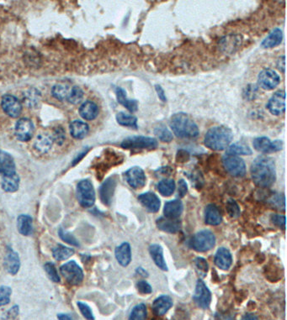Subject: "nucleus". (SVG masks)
<instances>
[{"instance_id":"nucleus-12","label":"nucleus","mask_w":287,"mask_h":320,"mask_svg":"<svg viewBox=\"0 0 287 320\" xmlns=\"http://www.w3.org/2000/svg\"><path fill=\"white\" fill-rule=\"evenodd\" d=\"M194 301L201 309H207L210 307L212 293L202 280H198L196 283V292L194 294Z\"/></svg>"},{"instance_id":"nucleus-35","label":"nucleus","mask_w":287,"mask_h":320,"mask_svg":"<svg viewBox=\"0 0 287 320\" xmlns=\"http://www.w3.org/2000/svg\"><path fill=\"white\" fill-rule=\"evenodd\" d=\"M117 123L122 126L138 129V119L133 115L125 112H119L116 116Z\"/></svg>"},{"instance_id":"nucleus-26","label":"nucleus","mask_w":287,"mask_h":320,"mask_svg":"<svg viewBox=\"0 0 287 320\" xmlns=\"http://www.w3.org/2000/svg\"><path fill=\"white\" fill-rule=\"evenodd\" d=\"M116 258L120 265L122 266H127L129 265L132 260V251H131L130 245L128 243H122L121 246L116 247Z\"/></svg>"},{"instance_id":"nucleus-20","label":"nucleus","mask_w":287,"mask_h":320,"mask_svg":"<svg viewBox=\"0 0 287 320\" xmlns=\"http://www.w3.org/2000/svg\"><path fill=\"white\" fill-rule=\"evenodd\" d=\"M156 224L159 230L170 234L178 232L181 228V222L179 219H169L166 217H161L157 219Z\"/></svg>"},{"instance_id":"nucleus-42","label":"nucleus","mask_w":287,"mask_h":320,"mask_svg":"<svg viewBox=\"0 0 287 320\" xmlns=\"http://www.w3.org/2000/svg\"><path fill=\"white\" fill-rule=\"evenodd\" d=\"M83 98V92L82 88L78 86H75L69 92L67 97V100L72 104H77L82 101Z\"/></svg>"},{"instance_id":"nucleus-9","label":"nucleus","mask_w":287,"mask_h":320,"mask_svg":"<svg viewBox=\"0 0 287 320\" xmlns=\"http://www.w3.org/2000/svg\"><path fill=\"white\" fill-rule=\"evenodd\" d=\"M35 132V126L30 119H19L14 128V134L19 141L26 142L32 139Z\"/></svg>"},{"instance_id":"nucleus-37","label":"nucleus","mask_w":287,"mask_h":320,"mask_svg":"<svg viewBox=\"0 0 287 320\" xmlns=\"http://www.w3.org/2000/svg\"><path fill=\"white\" fill-rule=\"evenodd\" d=\"M73 254H74V251L72 248L64 247V246H58L53 250V257L57 260H67L71 257Z\"/></svg>"},{"instance_id":"nucleus-50","label":"nucleus","mask_w":287,"mask_h":320,"mask_svg":"<svg viewBox=\"0 0 287 320\" xmlns=\"http://www.w3.org/2000/svg\"><path fill=\"white\" fill-rule=\"evenodd\" d=\"M52 136H53L54 143L59 145H63V143L65 140V133H64V130L62 128L56 129L55 131L53 132V134Z\"/></svg>"},{"instance_id":"nucleus-8","label":"nucleus","mask_w":287,"mask_h":320,"mask_svg":"<svg viewBox=\"0 0 287 320\" xmlns=\"http://www.w3.org/2000/svg\"><path fill=\"white\" fill-rule=\"evenodd\" d=\"M222 163L226 172L235 178H243L246 174V164L243 159L237 156L226 155L222 158Z\"/></svg>"},{"instance_id":"nucleus-19","label":"nucleus","mask_w":287,"mask_h":320,"mask_svg":"<svg viewBox=\"0 0 287 320\" xmlns=\"http://www.w3.org/2000/svg\"><path fill=\"white\" fill-rule=\"evenodd\" d=\"M138 200L142 204L152 213H156L160 208V200L152 192H146L138 196Z\"/></svg>"},{"instance_id":"nucleus-57","label":"nucleus","mask_w":287,"mask_h":320,"mask_svg":"<svg viewBox=\"0 0 287 320\" xmlns=\"http://www.w3.org/2000/svg\"><path fill=\"white\" fill-rule=\"evenodd\" d=\"M259 320V319L255 316L254 315H252V314H247V315H244L242 320Z\"/></svg>"},{"instance_id":"nucleus-24","label":"nucleus","mask_w":287,"mask_h":320,"mask_svg":"<svg viewBox=\"0 0 287 320\" xmlns=\"http://www.w3.org/2000/svg\"><path fill=\"white\" fill-rule=\"evenodd\" d=\"M183 212V203L181 200L174 199L165 203L163 213L164 217L169 219H179Z\"/></svg>"},{"instance_id":"nucleus-11","label":"nucleus","mask_w":287,"mask_h":320,"mask_svg":"<svg viewBox=\"0 0 287 320\" xmlns=\"http://www.w3.org/2000/svg\"><path fill=\"white\" fill-rule=\"evenodd\" d=\"M254 148L257 151L263 153H274L282 151L283 148V142L282 140H276L271 141L268 137H258L253 141Z\"/></svg>"},{"instance_id":"nucleus-46","label":"nucleus","mask_w":287,"mask_h":320,"mask_svg":"<svg viewBox=\"0 0 287 320\" xmlns=\"http://www.w3.org/2000/svg\"><path fill=\"white\" fill-rule=\"evenodd\" d=\"M195 264H196L197 272H198L200 276H202V277L206 276L207 271H208V268H209L207 260H205L204 258L197 257L195 260Z\"/></svg>"},{"instance_id":"nucleus-56","label":"nucleus","mask_w":287,"mask_h":320,"mask_svg":"<svg viewBox=\"0 0 287 320\" xmlns=\"http://www.w3.org/2000/svg\"><path fill=\"white\" fill-rule=\"evenodd\" d=\"M88 151V149H86L85 151H82V153L79 154V155L77 156V157H76V158L73 160V162H72V165H76L77 164V162H79V161H81V160L83 158V156H85L86 154H87Z\"/></svg>"},{"instance_id":"nucleus-22","label":"nucleus","mask_w":287,"mask_h":320,"mask_svg":"<svg viewBox=\"0 0 287 320\" xmlns=\"http://www.w3.org/2000/svg\"><path fill=\"white\" fill-rule=\"evenodd\" d=\"M232 256L229 251L221 247L217 250L215 256V264L221 270H228L232 265Z\"/></svg>"},{"instance_id":"nucleus-18","label":"nucleus","mask_w":287,"mask_h":320,"mask_svg":"<svg viewBox=\"0 0 287 320\" xmlns=\"http://www.w3.org/2000/svg\"><path fill=\"white\" fill-rule=\"evenodd\" d=\"M3 266L8 273L16 275L20 268V260L18 253L12 249L8 250L4 256Z\"/></svg>"},{"instance_id":"nucleus-51","label":"nucleus","mask_w":287,"mask_h":320,"mask_svg":"<svg viewBox=\"0 0 287 320\" xmlns=\"http://www.w3.org/2000/svg\"><path fill=\"white\" fill-rule=\"evenodd\" d=\"M19 308L18 305L13 306L8 309V311L3 315V320H14L19 315Z\"/></svg>"},{"instance_id":"nucleus-36","label":"nucleus","mask_w":287,"mask_h":320,"mask_svg":"<svg viewBox=\"0 0 287 320\" xmlns=\"http://www.w3.org/2000/svg\"><path fill=\"white\" fill-rule=\"evenodd\" d=\"M157 190L164 197H169L175 190V183L173 179H163L157 184Z\"/></svg>"},{"instance_id":"nucleus-33","label":"nucleus","mask_w":287,"mask_h":320,"mask_svg":"<svg viewBox=\"0 0 287 320\" xmlns=\"http://www.w3.org/2000/svg\"><path fill=\"white\" fill-rule=\"evenodd\" d=\"M252 153L253 151L249 145L243 143H233L226 148V155H229V156H237V155L249 156L252 155Z\"/></svg>"},{"instance_id":"nucleus-30","label":"nucleus","mask_w":287,"mask_h":320,"mask_svg":"<svg viewBox=\"0 0 287 320\" xmlns=\"http://www.w3.org/2000/svg\"><path fill=\"white\" fill-rule=\"evenodd\" d=\"M205 222L209 225H218L221 224V215L216 206L209 204L206 207Z\"/></svg>"},{"instance_id":"nucleus-25","label":"nucleus","mask_w":287,"mask_h":320,"mask_svg":"<svg viewBox=\"0 0 287 320\" xmlns=\"http://www.w3.org/2000/svg\"><path fill=\"white\" fill-rule=\"evenodd\" d=\"M116 99L119 104H122L128 111L133 113L138 110V102L135 99H129L127 98V92L124 88L116 87Z\"/></svg>"},{"instance_id":"nucleus-28","label":"nucleus","mask_w":287,"mask_h":320,"mask_svg":"<svg viewBox=\"0 0 287 320\" xmlns=\"http://www.w3.org/2000/svg\"><path fill=\"white\" fill-rule=\"evenodd\" d=\"M79 115L86 121H93L99 115V108L94 102L86 101L78 110Z\"/></svg>"},{"instance_id":"nucleus-31","label":"nucleus","mask_w":287,"mask_h":320,"mask_svg":"<svg viewBox=\"0 0 287 320\" xmlns=\"http://www.w3.org/2000/svg\"><path fill=\"white\" fill-rule=\"evenodd\" d=\"M17 228L22 236H31L33 231V219L26 214L19 215L17 220Z\"/></svg>"},{"instance_id":"nucleus-29","label":"nucleus","mask_w":287,"mask_h":320,"mask_svg":"<svg viewBox=\"0 0 287 320\" xmlns=\"http://www.w3.org/2000/svg\"><path fill=\"white\" fill-rule=\"evenodd\" d=\"M70 134L74 139L81 140L84 137L87 136L89 131V127L87 124L81 121H72L69 126Z\"/></svg>"},{"instance_id":"nucleus-41","label":"nucleus","mask_w":287,"mask_h":320,"mask_svg":"<svg viewBox=\"0 0 287 320\" xmlns=\"http://www.w3.org/2000/svg\"><path fill=\"white\" fill-rule=\"evenodd\" d=\"M69 87L67 85L57 84L52 89V94L59 101H64L69 94Z\"/></svg>"},{"instance_id":"nucleus-17","label":"nucleus","mask_w":287,"mask_h":320,"mask_svg":"<svg viewBox=\"0 0 287 320\" xmlns=\"http://www.w3.org/2000/svg\"><path fill=\"white\" fill-rule=\"evenodd\" d=\"M16 173V167L14 159L5 151H0V174L5 176L14 175Z\"/></svg>"},{"instance_id":"nucleus-2","label":"nucleus","mask_w":287,"mask_h":320,"mask_svg":"<svg viewBox=\"0 0 287 320\" xmlns=\"http://www.w3.org/2000/svg\"><path fill=\"white\" fill-rule=\"evenodd\" d=\"M169 126L175 136L180 139H195L200 134L197 125L185 113H176L172 115Z\"/></svg>"},{"instance_id":"nucleus-15","label":"nucleus","mask_w":287,"mask_h":320,"mask_svg":"<svg viewBox=\"0 0 287 320\" xmlns=\"http://www.w3.org/2000/svg\"><path fill=\"white\" fill-rule=\"evenodd\" d=\"M266 108L273 115L280 116L286 112V93L284 90H279L274 93Z\"/></svg>"},{"instance_id":"nucleus-4","label":"nucleus","mask_w":287,"mask_h":320,"mask_svg":"<svg viewBox=\"0 0 287 320\" xmlns=\"http://www.w3.org/2000/svg\"><path fill=\"white\" fill-rule=\"evenodd\" d=\"M157 145V140L152 137L133 135L124 139L121 146L126 150H154Z\"/></svg>"},{"instance_id":"nucleus-58","label":"nucleus","mask_w":287,"mask_h":320,"mask_svg":"<svg viewBox=\"0 0 287 320\" xmlns=\"http://www.w3.org/2000/svg\"><path fill=\"white\" fill-rule=\"evenodd\" d=\"M58 320H72V317L66 314H59L58 315Z\"/></svg>"},{"instance_id":"nucleus-53","label":"nucleus","mask_w":287,"mask_h":320,"mask_svg":"<svg viewBox=\"0 0 287 320\" xmlns=\"http://www.w3.org/2000/svg\"><path fill=\"white\" fill-rule=\"evenodd\" d=\"M271 219H272L274 225H276L277 227L282 228L283 230L286 229V216L284 215L274 214L271 217Z\"/></svg>"},{"instance_id":"nucleus-44","label":"nucleus","mask_w":287,"mask_h":320,"mask_svg":"<svg viewBox=\"0 0 287 320\" xmlns=\"http://www.w3.org/2000/svg\"><path fill=\"white\" fill-rule=\"evenodd\" d=\"M12 289L10 287L7 286L0 287V307L9 304Z\"/></svg>"},{"instance_id":"nucleus-3","label":"nucleus","mask_w":287,"mask_h":320,"mask_svg":"<svg viewBox=\"0 0 287 320\" xmlns=\"http://www.w3.org/2000/svg\"><path fill=\"white\" fill-rule=\"evenodd\" d=\"M233 140L232 129L224 126H213L205 134L204 144L212 151H223Z\"/></svg>"},{"instance_id":"nucleus-49","label":"nucleus","mask_w":287,"mask_h":320,"mask_svg":"<svg viewBox=\"0 0 287 320\" xmlns=\"http://www.w3.org/2000/svg\"><path fill=\"white\" fill-rule=\"evenodd\" d=\"M270 203L273 206L274 208L278 209H285V196L284 195L276 194L270 198Z\"/></svg>"},{"instance_id":"nucleus-45","label":"nucleus","mask_w":287,"mask_h":320,"mask_svg":"<svg viewBox=\"0 0 287 320\" xmlns=\"http://www.w3.org/2000/svg\"><path fill=\"white\" fill-rule=\"evenodd\" d=\"M226 209L227 213L232 218H237L240 215V208L237 205V202L234 200L230 198L227 200L226 204Z\"/></svg>"},{"instance_id":"nucleus-23","label":"nucleus","mask_w":287,"mask_h":320,"mask_svg":"<svg viewBox=\"0 0 287 320\" xmlns=\"http://www.w3.org/2000/svg\"><path fill=\"white\" fill-rule=\"evenodd\" d=\"M53 140L52 134L43 133L37 135L34 142V148L40 153H47L53 147Z\"/></svg>"},{"instance_id":"nucleus-21","label":"nucleus","mask_w":287,"mask_h":320,"mask_svg":"<svg viewBox=\"0 0 287 320\" xmlns=\"http://www.w3.org/2000/svg\"><path fill=\"white\" fill-rule=\"evenodd\" d=\"M173 306V300L169 296L163 295L155 299L152 304V310L157 316H163Z\"/></svg>"},{"instance_id":"nucleus-47","label":"nucleus","mask_w":287,"mask_h":320,"mask_svg":"<svg viewBox=\"0 0 287 320\" xmlns=\"http://www.w3.org/2000/svg\"><path fill=\"white\" fill-rule=\"evenodd\" d=\"M58 235H59V237L66 243L71 245V246H75V247H78L79 244L77 242V240L75 238L74 236H72V234L70 233L67 232L66 230H64V229H60L59 231H58Z\"/></svg>"},{"instance_id":"nucleus-34","label":"nucleus","mask_w":287,"mask_h":320,"mask_svg":"<svg viewBox=\"0 0 287 320\" xmlns=\"http://www.w3.org/2000/svg\"><path fill=\"white\" fill-rule=\"evenodd\" d=\"M2 188L7 192H14L19 189V178L16 173L14 175L5 176L2 179Z\"/></svg>"},{"instance_id":"nucleus-40","label":"nucleus","mask_w":287,"mask_h":320,"mask_svg":"<svg viewBox=\"0 0 287 320\" xmlns=\"http://www.w3.org/2000/svg\"><path fill=\"white\" fill-rule=\"evenodd\" d=\"M41 98V93L36 88H31L25 93L24 102L26 106L34 107L37 104Z\"/></svg>"},{"instance_id":"nucleus-14","label":"nucleus","mask_w":287,"mask_h":320,"mask_svg":"<svg viewBox=\"0 0 287 320\" xmlns=\"http://www.w3.org/2000/svg\"><path fill=\"white\" fill-rule=\"evenodd\" d=\"M124 178L133 189L144 188L146 184V175L141 167H133L124 173Z\"/></svg>"},{"instance_id":"nucleus-32","label":"nucleus","mask_w":287,"mask_h":320,"mask_svg":"<svg viewBox=\"0 0 287 320\" xmlns=\"http://www.w3.org/2000/svg\"><path fill=\"white\" fill-rule=\"evenodd\" d=\"M149 253L155 264L157 265V267H159L163 271H168L167 264H166L164 257H163V248L161 246L156 245V244L150 246Z\"/></svg>"},{"instance_id":"nucleus-5","label":"nucleus","mask_w":287,"mask_h":320,"mask_svg":"<svg viewBox=\"0 0 287 320\" xmlns=\"http://www.w3.org/2000/svg\"><path fill=\"white\" fill-rule=\"evenodd\" d=\"M77 201L83 208H90L95 202V191L90 181L83 179L80 181L76 189Z\"/></svg>"},{"instance_id":"nucleus-38","label":"nucleus","mask_w":287,"mask_h":320,"mask_svg":"<svg viewBox=\"0 0 287 320\" xmlns=\"http://www.w3.org/2000/svg\"><path fill=\"white\" fill-rule=\"evenodd\" d=\"M154 134L160 141L164 143L171 142L173 140V134L165 126L161 125L154 129Z\"/></svg>"},{"instance_id":"nucleus-10","label":"nucleus","mask_w":287,"mask_h":320,"mask_svg":"<svg viewBox=\"0 0 287 320\" xmlns=\"http://www.w3.org/2000/svg\"><path fill=\"white\" fill-rule=\"evenodd\" d=\"M281 82L279 74L272 69L267 68L260 71L258 76V84L265 90H272Z\"/></svg>"},{"instance_id":"nucleus-39","label":"nucleus","mask_w":287,"mask_h":320,"mask_svg":"<svg viewBox=\"0 0 287 320\" xmlns=\"http://www.w3.org/2000/svg\"><path fill=\"white\" fill-rule=\"evenodd\" d=\"M147 317V311L145 304H140L133 308L129 320H146Z\"/></svg>"},{"instance_id":"nucleus-7","label":"nucleus","mask_w":287,"mask_h":320,"mask_svg":"<svg viewBox=\"0 0 287 320\" xmlns=\"http://www.w3.org/2000/svg\"><path fill=\"white\" fill-rule=\"evenodd\" d=\"M215 244V236L210 230H202L196 233L191 241L192 248L200 252L210 251L214 247Z\"/></svg>"},{"instance_id":"nucleus-52","label":"nucleus","mask_w":287,"mask_h":320,"mask_svg":"<svg viewBox=\"0 0 287 320\" xmlns=\"http://www.w3.org/2000/svg\"><path fill=\"white\" fill-rule=\"evenodd\" d=\"M137 288L138 292L142 294H149L152 293V287L146 281H139L137 283Z\"/></svg>"},{"instance_id":"nucleus-48","label":"nucleus","mask_w":287,"mask_h":320,"mask_svg":"<svg viewBox=\"0 0 287 320\" xmlns=\"http://www.w3.org/2000/svg\"><path fill=\"white\" fill-rule=\"evenodd\" d=\"M77 307L80 310L81 314L87 320H94V316L92 312L91 309L88 305L83 302H77Z\"/></svg>"},{"instance_id":"nucleus-27","label":"nucleus","mask_w":287,"mask_h":320,"mask_svg":"<svg viewBox=\"0 0 287 320\" xmlns=\"http://www.w3.org/2000/svg\"><path fill=\"white\" fill-rule=\"evenodd\" d=\"M282 40H283L282 30L279 28H276L262 41L261 47L264 49H271V48L278 47L282 43Z\"/></svg>"},{"instance_id":"nucleus-16","label":"nucleus","mask_w":287,"mask_h":320,"mask_svg":"<svg viewBox=\"0 0 287 320\" xmlns=\"http://www.w3.org/2000/svg\"><path fill=\"white\" fill-rule=\"evenodd\" d=\"M116 185H117V178L116 176H112L111 178H107L100 187V199L105 205H111Z\"/></svg>"},{"instance_id":"nucleus-6","label":"nucleus","mask_w":287,"mask_h":320,"mask_svg":"<svg viewBox=\"0 0 287 320\" xmlns=\"http://www.w3.org/2000/svg\"><path fill=\"white\" fill-rule=\"evenodd\" d=\"M61 274L69 284L77 286L81 284L83 280V271L80 266L74 260H70L60 267Z\"/></svg>"},{"instance_id":"nucleus-13","label":"nucleus","mask_w":287,"mask_h":320,"mask_svg":"<svg viewBox=\"0 0 287 320\" xmlns=\"http://www.w3.org/2000/svg\"><path fill=\"white\" fill-rule=\"evenodd\" d=\"M1 106L6 115H8L11 118L19 117L21 110H22V105L19 99H17L16 97L10 95V94H6V95L3 96L2 101H1Z\"/></svg>"},{"instance_id":"nucleus-1","label":"nucleus","mask_w":287,"mask_h":320,"mask_svg":"<svg viewBox=\"0 0 287 320\" xmlns=\"http://www.w3.org/2000/svg\"><path fill=\"white\" fill-rule=\"evenodd\" d=\"M250 173L256 186L265 189L276 183V163L269 156H260L254 159L250 167Z\"/></svg>"},{"instance_id":"nucleus-54","label":"nucleus","mask_w":287,"mask_h":320,"mask_svg":"<svg viewBox=\"0 0 287 320\" xmlns=\"http://www.w3.org/2000/svg\"><path fill=\"white\" fill-rule=\"evenodd\" d=\"M188 187L186 182L184 179H180L178 183V196L180 197H185L187 193Z\"/></svg>"},{"instance_id":"nucleus-55","label":"nucleus","mask_w":287,"mask_h":320,"mask_svg":"<svg viewBox=\"0 0 287 320\" xmlns=\"http://www.w3.org/2000/svg\"><path fill=\"white\" fill-rule=\"evenodd\" d=\"M155 90L157 92V97L159 98L161 101L167 102V97H166L165 92L163 88L161 87L160 85H155Z\"/></svg>"},{"instance_id":"nucleus-43","label":"nucleus","mask_w":287,"mask_h":320,"mask_svg":"<svg viewBox=\"0 0 287 320\" xmlns=\"http://www.w3.org/2000/svg\"><path fill=\"white\" fill-rule=\"evenodd\" d=\"M45 271L47 272V276L54 282H60V276L58 273L55 265L53 262H47L44 265Z\"/></svg>"}]
</instances>
